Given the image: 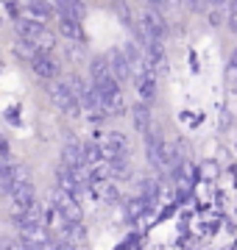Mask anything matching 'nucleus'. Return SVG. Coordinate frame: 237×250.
Wrapping results in <instances>:
<instances>
[{"mask_svg": "<svg viewBox=\"0 0 237 250\" xmlns=\"http://www.w3.org/2000/svg\"><path fill=\"white\" fill-rule=\"evenodd\" d=\"M131 120H134V125H137L140 134L145 136L148 131L154 128V123H151V103H142V100H140L137 106L131 108Z\"/></svg>", "mask_w": 237, "mask_h": 250, "instance_id": "obj_12", "label": "nucleus"}, {"mask_svg": "<svg viewBox=\"0 0 237 250\" xmlns=\"http://www.w3.org/2000/svg\"><path fill=\"white\" fill-rule=\"evenodd\" d=\"M170 34V22H167V14L156 6H148L142 14L137 17V28H134V36H137L140 45L145 42H165Z\"/></svg>", "mask_w": 237, "mask_h": 250, "instance_id": "obj_1", "label": "nucleus"}, {"mask_svg": "<svg viewBox=\"0 0 237 250\" xmlns=\"http://www.w3.org/2000/svg\"><path fill=\"white\" fill-rule=\"evenodd\" d=\"M226 28L232 34H237V0L226 3Z\"/></svg>", "mask_w": 237, "mask_h": 250, "instance_id": "obj_13", "label": "nucleus"}, {"mask_svg": "<svg viewBox=\"0 0 237 250\" xmlns=\"http://www.w3.org/2000/svg\"><path fill=\"white\" fill-rule=\"evenodd\" d=\"M84 187H87V172L67 170V167L59 164V170H56V189H59V192H64V195L78 197V200H81Z\"/></svg>", "mask_w": 237, "mask_h": 250, "instance_id": "obj_6", "label": "nucleus"}, {"mask_svg": "<svg viewBox=\"0 0 237 250\" xmlns=\"http://www.w3.org/2000/svg\"><path fill=\"white\" fill-rule=\"evenodd\" d=\"M62 167L67 170H75V172H87V147L78 142H70L62 147V159H59Z\"/></svg>", "mask_w": 237, "mask_h": 250, "instance_id": "obj_11", "label": "nucleus"}, {"mask_svg": "<svg viewBox=\"0 0 237 250\" xmlns=\"http://www.w3.org/2000/svg\"><path fill=\"white\" fill-rule=\"evenodd\" d=\"M9 197H11V203H14L17 211H31V208H37V189H34V184L25 178V172L14 181Z\"/></svg>", "mask_w": 237, "mask_h": 250, "instance_id": "obj_5", "label": "nucleus"}, {"mask_svg": "<svg viewBox=\"0 0 237 250\" xmlns=\"http://www.w3.org/2000/svg\"><path fill=\"white\" fill-rule=\"evenodd\" d=\"M20 56L25 59L28 70L34 72L39 81L50 83V81L62 78V64H59L53 50H25V53H20Z\"/></svg>", "mask_w": 237, "mask_h": 250, "instance_id": "obj_3", "label": "nucleus"}, {"mask_svg": "<svg viewBox=\"0 0 237 250\" xmlns=\"http://www.w3.org/2000/svg\"><path fill=\"white\" fill-rule=\"evenodd\" d=\"M106 64H109V72L120 81V83L134 81V67H131V62H128V56H126V50H123V47L109 50V53H106Z\"/></svg>", "mask_w": 237, "mask_h": 250, "instance_id": "obj_7", "label": "nucleus"}, {"mask_svg": "<svg viewBox=\"0 0 237 250\" xmlns=\"http://www.w3.org/2000/svg\"><path fill=\"white\" fill-rule=\"evenodd\" d=\"M9 11H14V17L23 14V17H31V20H37V22H47V25L59 14L53 0H14L9 6Z\"/></svg>", "mask_w": 237, "mask_h": 250, "instance_id": "obj_4", "label": "nucleus"}, {"mask_svg": "<svg viewBox=\"0 0 237 250\" xmlns=\"http://www.w3.org/2000/svg\"><path fill=\"white\" fill-rule=\"evenodd\" d=\"M53 211L59 217H64L67 223H81V200L64 195V192H59V189L53 192Z\"/></svg>", "mask_w": 237, "mask_h": 250, "instance_id": "obj_8", "label": "nucleus"}, {"mask_svg": "<svg viewBox=\"0 0 237 250\" xmlns=\"http://www.w3.org/2000/svg\"><path fill=\"white\" fill-rule=\"evenodd\" d=\"M84 17H75V14H64V11H59L56 14V34L62 36V39H70V42H78V39H84Z\"/></svg>", "mask_w": 237, "mask_h": 250, "instance_id": "obj_9", "label": "nucleus"}, {"mask_svg": "<svg viewBox=\"0 0 237 250\" xmlns=\"http://www.w3.org/2000/svg\"><path fill=\"white\" fill-rule=\"evenodd\" d=\"M229 70L237 72V47H235V53H232V59H229Z\"/></svg>", "mask_w": 237, "mask_h": 250, "instance_id": "obj_14", "label": "nucleus"}, {"mask_svg": "<svg viewBox=\"0 0 237 250\" xmlns=\"http://www.w3.org/2000/svg\"><path fill=\"white\" fill-rule=\"evenodd\" d=\"M134 89H137V98L142 103H151L159 95V75L151 70H140L134 75Z\"/></svg>", "mask_w": 237, "mask_h": 250, "instance_id": "obj_10", "label": "nucleus"}, {"mask_svg": "<svg viewBox=\"0 0 237 250\" xmlns=\"http://www.w3.org/2000/svg\"><path fill=\"white\" fill-rule=\"evenodd\" d=\"M47 98H50V103L56 106V111H62V114H67V117H78L84 111L81 95L73 89V83L67 78L50 81V83H47Z\"/></svg>", "mask_w": 237, "mask_h": 250, "instance_id": "obj_2", "label": "nucleus"}, {"mask_svg": "<svg viewBox=\"0 0 237 250\" xmlns=\"http://www.w3.org/2000/svg\"><path fill=\"white\" fill-rule=\"evenodd\" d=\"M84 3H95V0H84Z\"/></svg>", "mask_w": 237, "mask_h": 250, "instance_id": "obj_15", "label": "nucleus"}]
</instances>
